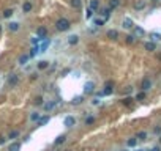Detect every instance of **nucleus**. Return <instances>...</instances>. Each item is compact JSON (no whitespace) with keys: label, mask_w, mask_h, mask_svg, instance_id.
I'll list each match as a JSON object with an SVG mask.
<instances>
[{"label":"nucleus","mask_w":161,"mask_h":151,"mask_svg":"<svg viewBox=\"0 0 161 151\" xmlns=\"http://www.w3.org/2000/svg\"><path fill=\"white\" fill-rule=\"evenodd\" d=\"M126 145H128V147H131V148H134V147L138 145V139H136V137H131V139H128Z\"/></svg>","instance_id":"27"},{"label":"nucleus","mask_w":161,"mask_h":151,"mask_svg":"<svg viewBox=\"0 0 161 151\" xmlns=\"http://www.w3.org/2000/svg\"><path fill=\"white\" fill-rule=\"evenodd\" d=\"M106 36H108V38H111V39H119V32H117V30H114V28H111V30H108Z\"/></svg>","instance_id":"11"},{"label":"nucleus","mask_w":161,"mask_h":151,"mask_svg":"<svg viewBox=\"0 0 161 151\" xmlns=\"http://www.w3.org/2000/svg\"><path fill=\"white\" fill-rule=\"evenodd\" d=\"M150 151H161V148H160V147H153Z\"/></svg>","instance_id":"45"},{"label":"nucleus","mask_w":161,"mask_h":151,"mask_svg":"<svg viewBox=\"0 0 161 151\" xmlns=\"http://www.w3.org/2000/svg\"><path fill=\"white\" fill-rule=\"evenodd\" d=\"M19 134H21V132H19L17 129H13V131H9V132H8V140H16V139L19 137Z\"/></svg>","instance_id":"13"},{"label":"nucleus","mask_w":161,"mask_h":151,"mask_svg":"<svg viewBox=\"0 0 161 151\" xmlns=\"http://www.w3.org/2000/svg\"><path fill=\"white\" fill-rule=\"evenodd\" d=\"M92 102H93L95 106H98V104H100V98H93V99H92Z\"/></svg>","instance_id":"42"},{"label":"nucleus","mask_w":161,"mask_h":151,"mask_svg":"<svg viewBox=\"0 0 161 151\" xmlns=\"http://www.w3.org/2000/svg\"><path fill=\"white\" fill-rule=\"evenodd\" d=\"M133 28H134L136 36H144V35H145V30H144L142 27H133Z\"/></svg>","instance_id":"22"},{"label":"nucleus","mask_w":161,"mask_h":151,"mask_svg":"<svg viewBox=\"0 0 161 151\" xmlns=\"http://www.w3.org/2000/svg\"><path fill=\"white\" fill-rule=\"evenodd\" d=\"M92 16H93V9L87 8V11H85V17H87V19H92Z\"/></svg>","instance_id":"39"},{"label":"nucleus","mask_w":161,"mask_h":151,"mask_svg":"<svg viewBox=\"0 0 161 151\" xmlns=\"http://www.w3.org/2000/svg\"><path fill=\"white\" fill-rule=\"evenodd\" d=\"M47 66H49V61H46V60H41V61L38 63V68H40V69H46Z\"/></svg>","instance_id":"32"},{"label":"nucleus","mask_w":161,"mask_h":151,"mask_svg":"<svg viewBox=\"0 0 161 151\" xmlns=\"http://www.w3.org/2000/svg\"><path fill=\"white\" fill-rule=\"evenodd\" d=\"M103 24H104V20H103L101 17H100V19H95V20H93V25H95V27H101Z\"/></svg>","instance_id":"36"},{"label":"nucleus","mask_w":161,"mask_h":151,"mask_svg":"<svg viewBox=\"0 0 161 151\" xmlns=\"http://www.w3.org/2000/svg\"><path fill=\"white\" fill-rule=\"evenodd\" d=\"M38 50H40V46H33L32 49H30V54H28V58H33L36 54H38Z\"/></svg>","instance_id":"23"},{"label":"nucleus","mask_w":161,"mask_h":151,"mask_svg":"<svg viewBox=\"0 0 161 151\" xmlns=\"http://www.w3.org/2000/svg\"><path fill=\"white\" fill-rule=\"evenodd\" d=\"M32 8H33V5H32L30 2H24V3H22V11H24V13H30Z\"/></svg>","instance_id":"14"},{"label":"nucleus","mask_w":161,"mask_h":151,"mask_svg":"<svg viewBox=\"0 0 161 151\" xmlns=\"http://www.w3.org/2000/svg\"><path fill=\"white\" fill-rule=\"evenodd\" d=\"M84 93H85V95L95 93V82H92V80L85 82V84H84Z\"/></svg>","instance_id":"3"},{"label":"nucleus","mask_w":161,"mask_h":151,"mask_svg":"<svg viewBox=\"0 0 161 151\" xmlns=\"http://www.w3.org/2000/svg\"><path fill=\"white\" fill-rule=\"evenodd\" d=\"M90 9L98 11V9H100V2H98V0H90Z\"/></svg>","instance_id":"20"},{"label":"nucleus","mask_w":161,"mask_h":151,"mask_svg":"<svg viewBox=\"0 0 161 151\" xmlns=\"http://www.w3.org/2000/svg\"><path fill=\"white\" fill-rule=\"evenodd\" d=\"M71 6H73L74 9H81V8H82V2H81V0H71Z\"/></svg>","instance_id":"24"},{"label":"nucleus","mask_w":161,"mask_h":151,"mask_svg":"<svg viewBox=\"0 0 161 151\" xmlns=\"http://www.w3.org/2000/svg\"><path fill=\"white\" fill-rule=\"evenodd\" d=\"M120 151H126V150H120Z\"/></svg>","instance_id":"49"},{"label":"nucleus","mask_w":161,"mask_h":151,"mask_svg":"<svg viewBox=\"0 0 161 151\" xmlns=\"http://www.w3.org/2000/svg\"><path fill=\"white\" fill-rule=\"evenodd\" d=\"M144 47H145V50H149V52H153V50L157 49V44H155L153 41H147V43L144 44Z\"/></svg>","instance_id":"12"},{"label":"nucleus","mask_w":161,"mask_h":151,"mask_svg":"<svg viewBox=\"0 0 161 151\" xmlns=\"http://www.w3.org/2000/svg\"><path fill=\"white\" fill-rule=\"evenodd\" d=\"M49 121H51V117H49V115H41V118L38 120L36 124H38V126H44V124H47Z\"/></svg>","instance_id":"10"},{"label":"nucleus","mask_w":161,"mask_h":151,"mask_svg":"<svg viewBox=\"0 0 161 151\" xmlns=\"http://www.w3.org/2000/svg\"><path fill=\"white\" fill-rule=\"evenodd\" d=\"M145 99V91H141L136 95V101H144Z\"/></svg>","instance_id":"35"},{"label":"nucleus","mask_w":161,"mask_h":151,"mask_svg":"<svg viewBox=\"0 0 161 151\" xmlns=\"http://www.w3.org/2000/svg\"><path fill=\"white\" fill-rule=\"evenodd\" d=\"M40 118H41V113H40V112H33V113L30 115V120H32V121H35V123H38V120H40Z\"/></svg>","instance_id":"26"},{"label":"nucleus","mask_w":161,"mask_h":151,"mask_svg":"<svg viewBox=\"0 0 161 151\" xmlns=\"http://www.w3.org/2000/svg\"><path fill=\"white\" fill-rule=\"evenodd\" d=\"M155 134H161V128H155Z\"/></svg>","instance_id":"46"},{"label":"nucleus","mask_w":161,"mask_h":151,"mask_svg":"<svg viewBox=\"0 0 161 151\" xmlns=\"http://www.w3.org/2000/svg\"><path fill=\"white\" fill-rule=\"evenodd\" d=\"M49 44H51V39H47V38H46V39H43V44H41V47H40V49H41V52H44V50L47 49V46H49Z\"/></svg>","instance_id":"28"},{"label":"nucleus","mask_w":161,"mask_h":151,"mask_svg":"<svg viewBox=\"0 0 161 151\" xmlns=\"http://www.w3.org/2000/svg\"><path fill=\"white\" fill-rule=\"evenodd\" d=\"M74 124H76V118H74V117H71V115L65 117V120H63V126H65V128L70 129V128H73Z\"/></svg>","instance_id":"4"},{"label":"nucleus","mask_w":161,"mask_h":151,"mask_svg":"<svg viewBox=\"0 0 161 151\" xmlns=\"http://www.w3.org/2000/svg\"><path fill=\"white\" fill-rule=\"evenodd\" d=\"M65 140H66V136H65V134H62V136H58V137L55 139L54 145H55V147H58V145H62V143H63Z\"/></svg>","instance_id":"17"},{"label":"nucleus","mask_w":161,"mask_h":151,"mask_svg":"<svg viewBox=\"0 0 161 151\" xmlns=\"http://www.w3.org/2000/svg\"><path fill=\"white\" fill-rule=\"evenodd\" d=\"M111 11H112V9H111V8H103V9H101V11H100V14H101V16H103V17H101V19H103V20H104V22H106V20H108V19H109V17H111Z\"/></svg>","instance_id":"8"},{"label":"nucleus","mask_w":161,"mask_h":151,"mask_svg":"<svg viewBox=\"0 0 161 151\" xmlns=\"http://www.w3.org/2000/svg\"><path fill=\"white\" fill-rule=\"evenodd\" d=\"M150 38H152L153 41H158V39H161V35L160 33H150Z\"/></svg>","instance_id":"38"},{"label":"nucleus","mask_w":161,"mask_h":151,"mask_svg":"<svg viewBox=\"0 0 161 151\" xmlns=\"http://www.w3.org/2000/svg\"><path fill=\"white\" fill-rule=\"evenodd\" d=\"M68 43H70L71 46L77 44V43H79V36H77V35H71V36H68Z\"/></svg>","instance_id":"15"},{"label":"nucleus","mask_w":161,"mask_h":151,"mask_svg":"<svg viewBox=\"0 0 161 151\" xmlns=\"http://www.w3.org/2000/svg\"><path fill=\"white\" fill-rule=\"evenodd\" d=\"M0 32H2V25H0Z\"/></svg>","instance_id":"48"},{"label":"nucleus","mask_w":161,"mask_h":151,"mask_svg":"<svg viewBox=\"0 0 161 151\" xmlns=\"http://www.w3.org/2000/svg\"><path fill=\"white\" fill-rule=\"evenodd\" d=\"M134 151H144V150H142V148H136Z\"/></svg>","instance_id":"47"},{"label":"nucleus","mask_w":161,"mask_h":151,"mask_svg":"<svg viewBox=\"0 0 161 151\" xmlns=\"http://www.w3.org/2000/svg\"><path fill=\"white\" fill-rule=\"evenodd\" d=\"M9 151H21V143H19V142H11Z\"/></svg>","instance_id":"21"},{"label":"nucleus","mask_w":161,"mask_h":151,"mask_svg":"<svg viewBox=\"0 0 161 151\" xmlns=\"http://www.w3.org/2000/svg\"><path fill=\"white\" fill-rule=\"evenodd\" d=\"M112 93H114V82H112V80H108V82H106V85H104V88H103V90H100V91L96 93V98L109 96V95H112Z\"/></svg>","instance_id":"1"},{"label":"nucleus","mask_w":161,"mask_h":151,"mask_svg":"<svg viewBox=\"0 0 161 151\" xmlns=\"http://www.w3.org/2000/svg\"><path fill=\"white\" fill-rule=\"evenodd\" d=\"M119 5H120V0H109V8L111 9H115Z\"/></svg>","instance_id":"29"},{"label":"nucleus","mask_w":161,"mask_h":151,"mask_svg":"<svg viewBox=\"0 0 161 151\" xmlns=\"http://www.w3.org/2000/svg\"><path fill=\"white\" fill-rule=\"evenodd\" d=\"M8 28H9V32H17L19 30V22H9Z\"/></svg>","instance_id":"18"},{"label":"nucleus","mask_w":161,"mask_h":151,"mask_svg":"<svg viewBox=\"0 0 161 151\" xmlns=\"http://www.w3.org/2000/svg\"><path fill=\"white\" fill-rule=\"evenodd\" d=\"M13 13H14V11H13V8H8V9H5V11H3V17H5V19H8V17H11V16H13Z\"/></svg>","instance_id":"30"},{"label":"nucleus","mask_w":161,"mask_h":151,"mask_svg":"<svg viewBox=\"0 0 161 151\" xmlns=\"http://www.w3.org/2000/svg\"><path fill=\"white\" fill-rule=\"evenodd\" d=\"M55 28H57L58 32H66V30L71 28V24H70V20H68L66 17H60V19L55 22Z\"/></svg>","instance_id":"2"},{"label":"nucleus","mask_w":161,"mask_h":151,"mask_svg":"<svg viewBox=\"0 0 161 151\" xmlns=\"http://www.w3.org/2000/svg\"><path fill=\"white\" fill-rule=\"evenodd\" d=\"M17 82H19V77H17V74H11V76L8 77V84H9L11 87H16V85H17Z\"/></svg>","instance_id":"9"},{"label":"nucleus","mask_w":161,"mask_h":151,"mask_svg":"<svg viewBox=\"0 0 161 151\" xmlns=\"http://www.w3.org/2000/svg\"><path fill=\"white\" fill-rule=\"evenodd\" d=\"M55 106H57V102H55V101H51V102L44 104V109H46V110H52V109H54Z\"/></svg>","instance_id":"31"},{"label":"nucleus","mask_w":161,"mask_h":151,"mask_svg":"<svg viewBox=\"0 0 161 151\" xmlns=\"http://www.w3.org/2000/svg\"><path fill=\"white\" fill-rule=\"evenodd\" d=\"M35 104H36V106H43V98H41V96H38V98L35 99Z\"/></svg>","instance_id":"41"},{"label":"nucleus","mask_w":161,"mask_h":151,"mask_svg":"<svg viewBox=\"0 0 161 151\" xmlns=\"http://www.w3.org/2000/svg\"><path fill=\"white\" fill-rule=\"evenodd\" d=\"M152 85H153L152 80H150L149 77H145V79L142 80V84H141V88H142V91H149V90L152 88Z\"/></svg>","instance_id":"6"},{"label":"nucleus","mask_w":161,"mask_h":151,"mask_svg":"<svg viewBox=\"0 0 161 151\" xmlns=\"http://www.w3.org/2000/svg\"><path fill=\"white\" fill-rule=\"evenodd\" d=\"M134 8H136V9H144V8H145V2H144V0H138V2L134 3Z\"/></svg>","instance_id":"25"},{"label":"nucleus","mask_w":161,"mask_h":151,"mask_svg":"<svg viewBox=\"0 0 161 151\" xmlns=\"http://www.w3.org/2000/svg\"><path fill=\"white\" fill-rule=\"evenodd\" d=\"M134 41H136V36H134V35H128V36H126V43H128V44H133Z\"/></svg>","instance_id":"37"},{"label":"nucleus","mask_w":161,"mask_h":151,"mask_svg":"<svg viewBox=\"0 0 161 151\" xmlns=\"http://www.w3.org/2000/svg\"><path fill=\"white\" fill-rule=\"evenodd\" d=\"M122 102H123L125 106H131V104H133V99H131V98H125Z\"/></svg>","instance_id":"40"},{"label":"nucleus","mask_w":161,"mask_h":151,"mask_svg":"<svg viewBox=\"0 0 161 151\" xmlns=\"http://www.w3.org/2000/svg\"><path fill=\"white\" fill-rule=\"evenodd\" d=\"M122 27H123V28H126V30H131V28L134 27V22H133L130 17H125V19L122 20Z\"/></svg>","instance_id":"7"},{"label":"nucleus","mask_w":161,"mask_h":151,"mask_svg":"<svg viewBox=\"0 0 161 151\" xmlns=\"http://www.w3.org/2000/svg\"><path fill=\"white\" fill-rule=\"evenodd\" d=\"M28 61V55H21L19 57V65H25Z\"/></svg>","instance_id":"34"},{"label":"nucleus","mask_w":161,"mask_h":151,"mask_svg":"<svg viewBox=\"0 0 161 151\" xmlns=\"http://www.w3.org/2000/svg\"><path fill=\"white\" fill-rule=\"evenodd\" d=\"M5 142H6V139H5V137H0V147L5 145Z\"/></svg>","instance_id":"43"},{"label":"nucleus","mask_w":161,"mask_h":151,"mask_svg":"<svg viewBox=\"0 0 161 151\" xmlns=\"http://www.w3.org/2000/svg\"><path fill=\"white\" fill-rule=\"evenodd\" d=\"M84 123H85V126H92V124L95 123V117H93V115H89V117H85Z\"/></svg>","instance_id":"19"},{"label":"nucleus","mask_w":161,"mask_h":151,"mask_svg":"<svg viewBox=\"0 0 161 151\" xmlns=\"http://www.w3.org/2000/svg\"><path fill=\"white\" fill-rule=\"evenodd\" d=\"M160 142H161V137H160Z\"/></svg>","instance_id":"50"},{"label":"nucleus","mask_w":161,"mask_h":151,"mask_svg":"<svg viewBox=\"0 0 161 151\" xmlns=\"http://www.w3.org/2000/svg\"><path fill=\"white\" fill-rule=\"evenodd\" d=\"M133 91V87H126V90H125V93H131Z\"/></svg>","instance_id":"44"},{"label":"nucleus","mask_w":161,"mask_h":151,"mask_svg":"<svg viewBox=\"0 0 161 151\" xmlns=\"http://www.w3.org/2000/svg\"><path fill=\"white\" fill-rule=\"evenodd\" d=\"M46 36H47L46 27H38V28H36V38H40V39L43 41V39H46Z\"/></svg>","instance_id":"5"},{"label":"nucleus","mask_w":161,"mask_h":151,"mask_svg":"<svg viewBox=\"0 0 161 151\" xmlns=\"http://www.w3.org/2000/svg\"><path fill=\"white\" fill-rule=\"evenodd\" d=\"M82 101H84V96H74L71 99V104L73 106H79V104H82Z\"/></svg>","instance_id":"16"},{"label":"nucleus","mask_w":161,"mask_h":151,"mask_svg":"<svg viewBox=\"0 0 161 151\" xmlns=\"http://www.w3.org/2000/svg\"><path fill=\"white\" fill-rule=\"evenodd\" d=\"M138 140H145L147 139V132L145 131H141V132H138V137H136Z\"/></svg>","instance_id":"33"}]
</instances>
